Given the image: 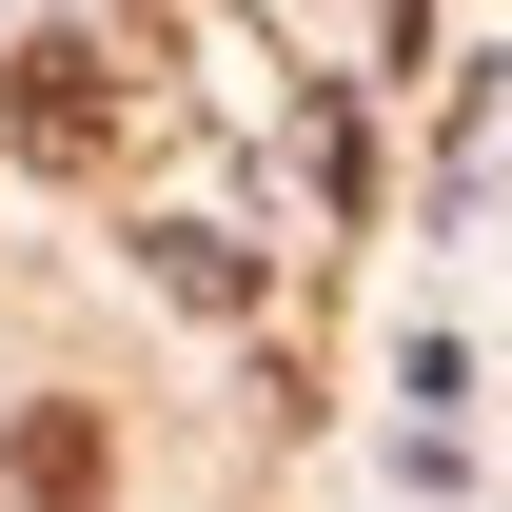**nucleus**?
Instances as JSON below:
<instances>
[{
    "mask_svg": "<svg viewBox=\"0 0 512 512\" xmlns=\"http://www.w3.org/2000/svg\"><path fill=\"white\" fill-rule=\"evenodd\" d=\"M0 138H20L40 178H119V158H138V99H119L99 40H20V60H0Z\"/></svg>",
    "mask_w": 512,
    "mask_h": 512,
    "instance_id": "obj_1",
    "label": "nucleus"
},
{
    "mask_svg": "<svg viewBox=\"0 0 512 512\" xmlns=\"http://www.w3.org/2000/svg\"><path fill=\"white\" fill-rule=\"evenodd\" d=\"M20 512H119V434H99V394H40V414H20Z\"/></svg>",
    "mask_w": 512,
    "mask_h": 512,
    "instance_id": "obj_2",
    "label": "nucleus"
},
{
    "mask_svg": "<svg viewBox=\"0 0 512 512\" xmlns=\"http://www.w3.org/2000/svg\"><path fill=\"white\" fill-rule=\"evenodd\" d=\"M158 276H178L197 316H237V296H256V256H237V237H197V217H178V237H158Z\"/></svg>",
    "mask_w": 512,
    "mask_h": 512,
    "instance_id": "obj_3",
    "label": "nucleus"
}]
</instances>
